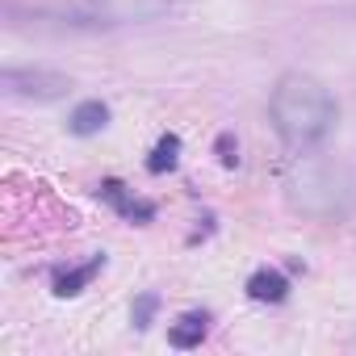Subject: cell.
I'll use <instances>...</instances> for the list:
<instances>
[{
  "label": "cell",
  "mask_w": 356,
  "mask_h": 356,
  "mask_svg": "<svg viewBox=\"0 0 356 356\" xmlns=\"http://www.w3.org/2000/svg\"><path fill=\"white\" fill-rule=\"evenodd\" d=\"M268 113L289 151H314L335 130V118H339L335 97L314 76H302V72H285L277 80L268 97Z\"/></svg>",
  "instance_id": "obj_1"
},
{
  "label": "cell",
  "mask_w": 356,
  "mask_h": 356,
  "mask_svg": "<svg viewBox=\"0 0 356 356\" xmlns=\"http://www.w3.org/2000/svg\"><path fill=\"white\" fill-rule=\"evenodd\" d=\"M348 172L318 155H302L285 176V197L306 218H339L348 210Z\"/></svg>",
  "instance_id": "obj_2"
},
{
  "label": "cell",
  "mask_w": 356,
  "mask_h": 356,
  "mask_svg": "<svg viewBox=\"0 0 356 356\" xmlns=\"http://www.w3.org/2000/svg\"><path fill=\"white\" fill-rule=\"evenodd\" d=\"M0 84L13 97H30V101H55L72 88V80L63 72H47V67H5Z\"/></svg>",
  "instance_id": "obj_3"
},
{
  "label": "cell",
  "mask_w": 356,
  "mask_h": 356,
  "mask_svg": "<svg viewBox=\"0 0 356 356\" xmlns=\"http://www.w3.org/2000/svg\"><path fill=\"white\" fill-rule=\"evenodd\" d=\"M172 9V0H84L80 13L101 26H126V22H151Z\"/></svg>",
  "instance_id": "obj_4"
},
{
  "label": "cell",
  "mask_w": 356,
  "mask_h": 356,
  "mask_svg": "<svg viewBox=\"0 0 356 356\" xmlns=\"http://www.w3.org/2000/svg\"><path fill=\"white\" fill-rule=\"evenodd\" d=\"M206 323H210L206 310H189V314H181V318L168 327V343H172V348H197V343L206 339Z\"/></svg>",
  "instance_id": "obj_5"
},
{
  "label": "cell",
  "mask_w": 356,
  "mask_h": 356,
  "mask_svg": "<svg viewBox=\"0 0 356 356\" xmlns=\"http://www.w3.org/2000/svg\"><path fill=\"white\" fill-rule=\"evenodd\" d=\"M248 298L252 302H285L289 298V281L277 268H256L248 277Z\"/></svg>",
  "instance_id": "obj_6"
},
{
  "label": "cell",
  "mask_w": 356,
  "mask_h": 356,
  "mask_svg": "<svg viewBox=\"0 0 356 356\" xmlns=\"http://www.w3.org/2000/svg\"><path fill=\"white\" fill-rule=\"evenodd\" d=\"M105 122H109V105H101V101H80V105L72 109V118H67V130L80 134V138H88V134L105 130Z\"/></svg>",
  "instance_id": "obj_7"
},
{
  "label": "cell",
  "mask_w": 356,
  "mask_h": 356,
  "mask_svg": "<svg viewBox=\"0 0 356 356\" xmlns=\"http://www.w3.org/2000/svg\"><path fill=\"white\" fill-rule=\"evenodd\" d=\"M101 264H105V256H92L88 264L59 273V277H55V293H59V298H76V293H80V289H84V285H88V281L101 273Z\"/></svg>",
  "instance_id": "obj_8"
},
{
  "label": "cell",
  "mask_w": 356,
  "mask_h": 356,
  "mask_svg": "<svg viewBox=\"0 0 356 356\" xmlns=\"http://www.w3.org/2000/svg\"><path fill=\"white\" fill-rule=\"evenodd\" d=\"M176 159H181V138L176 134H163L159 143H155V151H151V159H147V172H172L176 168Z\"/></svg>",
  "instance_id": "obj_9"
},
{
  "label": "cell",
  "mask_w": 356,
  "mask_h": 356,
  "mask_svg": "<svg viewBox=\"0 0 356 356\" xmlns=\"http://www.w3.org/2000/svg\"><path fill=\"white\" fill-rule=\"evenodd\" d=\"M101 202H109V206L126 218V210H130V202H134V197L126 193V185H122V181H105V185H101Z\"/></svg>",
  "instance_id": "obj_10"
},
{
  "label": "cell",
  "mask_w": 356,
  "mask_h": 356,
  "mask_svg": "<svg viewBox=\"0 0 356 356\" xmlns=\"http://www.w3.org/2000/svg\"><path fill=\"white\" fill-rule=\"evenodd\" d=\"M155 310H159V293H143V298L134 302V310H130L134 327H138V331H147V327H151V318H155Z\"/></svg>",
  "instance_id": "obj_11"
},
{
  "label": "cell",
  "mask_w": 356,
  "mask_h": 356,
  "mask_svg": "<svg viewBox=\"0 0 356 356\" xmlns=\"http://www.w3.org/2000/svg\"><path fill=\"white\" fill-rule=\"evenodd\" d=\"M218 159H222L227 168L239 163V143H235V134H218Z\"/></svg>",
  "instance_id": "obj_12"
}]
</instances>
